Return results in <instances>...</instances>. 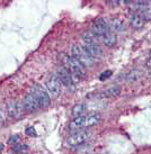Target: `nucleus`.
Returning <instances> with one entry per match:
<instances>
[{
  "mask_svg": "<svg viewBox=\"0 0 151 154\" xmlns=\"http://www.w3.org/2000/svg\"><path fill=\"white\" fill-rule=\"evenodd\" d=\"M59 59L62 62V64H64V68L69 70L74 79H83V78H86L85 68L72 55L69 56L64 54V53H61L59 55Z\"/></svg>",
  "mask_w": 151,
  "mask_h": 154,
  "instance_id": "obj_1",
  "label": "nucleus"
},
{
  "mask_svg": "<svg viewBox=\"0 0 151 154\" xmlns=\"http://www.w3.org/2000/svg\"><path fill=\"white\" fill-rule=\"evenodd\" d=\"M71 53H72V56L83 68L91 66L93 63H94V59L88 54L86 48L83 46H81V45H79V44H74L71 46Z\"/></svg>",
  "mask_w": 151,
  "mask_h": 154,
  "instance_id": "obj_2",
  "label": "nucleus"
},
{
  "mask_svg": "<svg viewBox=\"0 0 151 154\" xmlns=\"http://www.w3.org/2000/svg\"><path fill=\"white\" fill-rule=\"evenodd\" d=\"M93 133L88 129H81L78 132L71 133L68 138H67V145L69 147H79L80 145L85 144L91 137Z\"/></svg>",
  "mask_w": 151,
  "mask_h": 154,
  "instance_id": "obj_3",
  "label": "nucleus"
},
{
  "mask_svg": "<svg viewBox=\"0 0 151 154\" xmlns=\"http://www.w3.org/2000/svg\"><path fill=\"white\" fill-rule=\"evenodd\" d=\"M45 87H46V91L51 94L52 98H58L61 94V82L56 74L52 73L50 77L46 79L45 81Z\"/></svg>",
  "mask_w": 151,
  "mask_h": 154,
  "instance_id": "obj_4",
  "label": "nucleus"
},
{
  "mask_svg": "<svg viewBox=\"0 0 151 154\" xmlns=\"http://www.w3.org/2000/svg\"><path fill=\"white\" fill-rule=\"evenodd\" d=\"M56 75H58L61 83H63L68 89H70V90L76 89V81H74L76 79L72 77V74L70 73V71L67 68L62 66V68L59 69Z\"/></svg>",
  "mask_w": 151,
  "mask_h": 154,
  "instance_id": "obj_5",
  "label": "nucleus"
},
{
  "mask_svg": "<svg viewBox=\"0 0 151 154\" xmlns=\"http://www.w3.org/2000/svg\"><path fill=\"white\" fill-rule=\"evenodd\" d=\"M32 92L37 97V99L39 100V103H41L42 108H45V107H48V106H50L51 99H50L49 92L44 89L43 87H41L39 85H37V83H34V85L32 86Z\"/></svg>",
  "mask_w": 151,
  "mask_h": 154,
  "instance_id": "obj_6",
  "label": "nucleus"
},
{
  "mask_svg": "<svg viewBox=\"0 0 151 154\" xmlns=\"http://www.w3.org/2000/svg\"><path fill=\"white\" fill-rule=\"evenodd\" d=\"M22 103L23 107H24V109L26 111H36L39 110V108H42L39 100L33 92H30V94H26Z\"/></svg>",
  "mask_w": 151,
  "mask_h": 154,
  "instance_id": "obj_7",
  "label": "nucleus"
},
{
  "mask_svg": "<svg viewBox=\"0 0 151 154\" xmlns=\"http://www.w3.org/2000/svg\"><path fill=\"white\" fill-rule=\"evenodd\" d=\"M25 110L23 107L22 101H18V100H10L7 103V114L10 118H15L17 119L20 116L23 115V111Z\"/></svg>",
  "mask_w": 151,
  "mask_h": 154,
  "instance_id": "obj_8",
  "label": "nucleus"
},
{
  "mask_svg": "<svg viewBox=\"0 0 151 154\" xmlns=\"http://www.w3.org/2000/svg\"><path fill=\"white\" fill-rule=\"evenodd\" d=\"M109 25L106 22L105 18H98L96 19L95 23L91 26V32L97 36V37H102L104 34H106L107 32H109Z\"/></svg>",
  "mask_w": 151,
  "mask_h": 154,
  "instance_id": "obj_9",
  "label": "nucleus"
},
{
  "mask_svg": "<svg viewBox=\"0 0 151 154\" xmlns=\"http://www.w3.org/2000/svg\"><path fill=\"white\" fill-rule=\"evenodd\" d=\"M87 127H89V122H88L87 115L76 117V118H74V120L70 122L69 124V131L72 133L81 131V129H86Z\"/></svg>",
  "mask_w": 151,
  "mask_h": 154,
  "instance_id": "obj_10",
  "label": "nucleus"
},
{
  "mask_svg": "<svg viewBox=\"0 0 151 154\" xmlns=\"http://www.w3.org/2000/svg\"><path fill=\"white\" fill-rule=\"evenodd\" d=\"M83 47L93 59H102L104 56L103 50L97 43H85Z\"/></svg>",
  "mask_w": 151,
  "mask_h": 154,
  "instance_id": "obj_11",
  "label": "nucleus"
},
{
  "mask_svg": "<svg viewBox=\"0 0 151 154\" xmlns=\"http://www.w3.org/2000/svg\"><path fill=\"white\" fill-rule=\"evenodd\" d=\"M130 24L135 29H140V28H142L143 26H144L146 20H144L143 16L140 13H134L130 17Z\"/></svg>",
  "mask_w": 151,
  "mask_h": 154,
  "instance_id": "obj_12",
  "label": "nucleus"
},
{
  "mask_svg": "<svg viewBox=\"0 0 151 154\" xmlns=\"http://www.w3.org/2000/svg\"><path fill=\"white\" fill-rule=\"evenodd\" d=\"M100 39H102V42H103V44L105 45V46L107 47H112V46H115L117 43V37L116 35L114 34L113 32H107L106 34H104L102 37H100Z\"/></svg>",
  "mask_w": 151,
  "mask_h": 154,
  "instance_id": "obj_13",
  "label": "nucleus"
},
{
  "mask_svg": "<svg viewBox=\"0 0 151 154\" xmlns=\"http://www.w3.org/2000/svg\"><path fill=\"white\" fill-rule=\"evenodd\" d=\"M143 77V72L141 70H137L134 69L132 71H130L129 73H126L125 75V81L129 82V83H133V82L139 81L140 79H142Z\"/></svg>",
  "mask_w": 151,
  "mask_h": 154,
  "instance_id": "obj_14",
  "label": "nucleus"
},
{
  "mask_svg": "<svg viewBox=\"0 0 151 154\" xmlns=\"http://www.w3.org/2000/svg\"><path fill=\"white\" fill-rule=\"evenodd\" d=\"M108 25H109L111 32H113L114 34L124 30V24H123V22H122L120 18H113L112 20H111V23H108Z\"/></svg>",
  "mask_w": 151,
  "mask_h": 154,
  "instance_id": "obj_15",
  "label": "nucleus"
},
{
  "mask_svg": "<svg viewBox=\"0 0 151 154\" xmlns=\"http://www.w3.org/2000/svg\"><path fill=\"white\" fill-rule=\"evenodd\" d=\"M122 88L120 86H113L111 88L106 89L104 92H102L103 97H107V98H112V97H117L118 94H121Z\"/></svg>",
  "mask_w": 151,
  "mask_h": 154,
  "instance_id": "obj_16",
  "label": "nucleus"
},
{
  "mask_svg": "<svg viewBox=\"0 0 151 154\" xmlns=\"http://www.w3.org/2000/svg\"><path fill=\"white\" fill-rule=\"evenodd\" d=\"M97 38H98V37H97L91 30L86 32V33L82 34V39H83L85 43H97Z\"/></svg>",
  "mask_w": 151,
  "mask_h": 154,
  "instance_id": "obj_17",
  "label": "nucleus"
},
{
  "mask_svg": "<svg viewBox=\"0 0 151 154\" xmlns=\"http://www.w3.org/2000/svg\"><path fill=\"white\" fill-rule=\"evenodd\" d=\"M86 110V107H85V105H82V103H78L76 105L74 108H72V115L74 117H79V116H82L83 115V112Z\"/></svg>",
  "mask_w": 151,
  "mask_h": 154,
  "instance_id": "obj_18",
  "label": "nucleus"
},
{
  "mask_svg": "<svg viewBox=\"0 0 151 154\" xmlns=\"http://www.w3.org/2000/svg\"><path fill=\"white\" fill-rule=\"evenodd\" d=\"M26 149H27V146L24 145V144H16V145H14L13 151L15 153H20L23 151H25Z\"/></svg>",
  "mask_w": 151,
  "mask_h": 154,
  "instance_id": "obj_19",
  "label": "nucleus"
},
{
  "mask_svg": "<svg viewBox=\"0 0 151 154\" xmlns=\"http://www.w3.org/2000/svg\"><path fill=\"white\" fill-rule=\"evenodd\" d=\"M25 133H26V135H27V136H33V137H35L36 135H37V133H36V131H35V128L33 127V126L26 127Z\"/></svg>",
  "mask_w": 151,
  "mask_h": 154,
  "instance_id": "obj_20",
  "label": "nucleus"
},
{
  "mask_svg": "<svg viewBox=\"0 0 151 154\" xmlns=\"http://www.w3.org/2000/svg\"><path fill=\"white\" fill-rule=\"evenodd\" d=\"M18 142H19V136H17V135L11 136L8 140V143L10 144V145H16V144H18Z\"/></svg>",
  "mask_w": 151,
  "mask_h": 154,
  "instance_id": "obj_21",
  "label": "nucleus"
},
{
  "mask_svg": "<svg viewBox=\"0 0 151 154\" xmlns=\"http://www.w3.org/2000/svg\"><path fill=\"white\" fill-rule=\"evenodd\" d=\"M112 75V71H109V70H107V71H105V72L103 73V74H100L99 77V80L100 81H104V80H106L107 78H109Z\"/></svg>",
  "mask_w": 151,
  "mask_h": 154,
  "instance_id": "obj_22",
  "label": "nucleus"
},
{
  "mask_svg": "<svg viewBox=\"0 0 151 154\" xmlns=\"http://www.w3.org/2000/svg\"><path fill=\"white\" fill-rule=\"evenodd\" d=\"M4 123H5V119H4V116L0 114V127L4 125Z\"/></svg>",
  "mask_w": 151,
  "mask_h": 154,
  "instance_id": "obj_23",
  "label": "nucleus"
},
{
  "mask_svg": "<svg viewBox=\"0 0 151 154\" xmlns=\"http://www.w3.org/2000/svg\"><path fill=\"white\" fill-rule=\"evenodd\" d=\"M147 66H151V59H150V60H148V62H147Z\"/></svg>",
  "mask_w": 151,
  "mask_h": 154,
  "instance_id": "obj_24",
  "label": "nucleus"
},
{
  "mask_svg": "<svg viewBox=\"0 0 151 154\" xmlns=\"http://www.w3.org/2000/svg\"><path fill=\"white\" fill-rule=\"evenodd\" d=\"M4 150V145L2 144H0V151H2Z\"/></svg>",
  "mask_w": 151,
  "mask_h": 154,
  "instance_id": "obj_25",
  "label": "nucleus"
}]
</instances>
